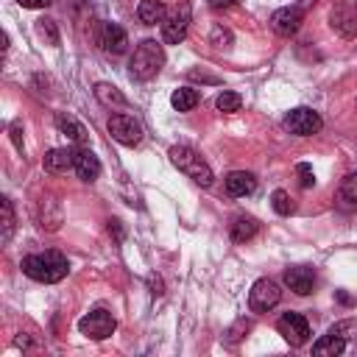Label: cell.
<instances>
[{
  "label": "cell",
  "mask_w": 357,
  "mask_h": 357,
  "mask_svg": "<svg viewBox=\"0 0 357 357\" xmlns=\"http://www.w3.org/2000/svg\"><path fill=\"white\" fill-rule=\"evenodd\" d=\"M187 28H190V6L181 3L173 14L165 17V22H162V39L167 45H178V42H184Z\"/></svg>",
  "instance_id": "obj_9"
},
{
  "label": "cell",
  "mask_w": 357,
  "mask_h": 357,
  "mask_svg": "<svg viewBox=\"0 0 357 357\" xmlns=\"http://www.w3.org/2000/svg\"><path fill=\"white\" fill-rule=\"evenodd\" d=\"M20 268L28 279L42 282V284H53V282H61L67 276L70 262L59 251H39V254H28Z\"/></svg>",
  "instance_id": "obj_1"
},
{
  "label": "cell",
  "mask_w": 357,
  "mask_h": 357,
  "mask_svg": "<svg viewBox=\"0 0 357 357\" xmlns=\"http://www.w3.org/2000/svg\"><path fill=\"white\" fill-rule=\"evenodd\" d=\"M36 31H39V36H47L50 45H59V31H56L53 20H36Z\"/></svg>",
  "instance_id": "obj_29"
},
{
  "label": "cell",
  "mask_w": 357,
  "mask_h": 357,
  "mask_svg": "<svg viewBox=\"0 0 357 357\" xmlns=\"http://www.w3.org/2000/svg\"><path fill=\"white\" fill-rule=\"evenodd\" d=\"M198 100H201V95H198V89H192V86H178V89L170 95V103H173L176 112H190V109L198 106Z\"/></svg>",
  "instance_id": "obj_23"
},
{
  "label": "cell",
  "mask_w": 357,
  "mask_h": 357,
  "mask_svg": "<svg viewBox=\"0 0 357 357\" xmlns=\"http://www.w3.org/2000/svg\"><path fill=\"white\" fill-rule=\"evenodd\" d=\"M206 3H209L212 11H226V8H231L237 0H206Z\"/></svg>",
  "instance_id": "obj_30"
},
{
  "label": "cell",
  "mask_w": 357,
  "mask_h": 357,
  "mask_svg": "<svg viewBox=\"0 0 357 357\" xmlns=\"http://www.w3.org/2000/svg\"><path fill=\"white\" fill-rule=\"evenodd\" d=\"M95 98H98L103 106H109V109H126V106H128L126 95H123L114 84H106V81L95 84Z\"/></svg>",
  "instance_id": "obj_21"
},
{
  "label": "cell",
  "mask_w": 357,
  "mask_h": 357,
  "mask_svg": "<svg viewBox=\"0 0 357 357\" xmlns=\"http://www.w3.org/2000/svg\"><path fill=\"white\" fill-rule=\"evenodd\" d=\"M284 284H287L296 296H310L312 287H315V273H312V268H307V265H293V268L284 271Z\"/></svg>",
  "instance_id": "obj_12"
},
{
  "label": "cell",
  "mask_w": 357,
  "mask_h": 357,
  "mask_svg": "<svg viewBox=\"0 0 357 357\" xmlns=\"http://www.w3.org/2000/svg\"><path fill=\"white\" fill-rule=\"evenodd\" d=\"M73 170L78 173L81 181H95V178L100 176V162H98V156H95L89 148H78V151H75V165H73Z\"/></svg>",
  "instance_id": "obj_16"
},
{
  "label": "cell",
  "mask_w": 357,
  "mask_h": 357,
  "mask_svg": "<svg viewBox=\"0 0 357 357\" xmlns=\"http://www.w3.org/2000/svg\"><path fill=\"white\" fill-rule=\"evenodd\" d=\"M343 349H346V335H343V326H340V324L332 326L326 335H321V337L312 343V354H321V357H324V354H332V357H335V354H340Z\"/></svg>",
  "instance_id": "obj_15"
},
{
  "label": "cell",
  "mask_w": 357,
  "mask_h": 357,
  "mask_svg": "<svg viewBox=\"0 0 357 357\" xmlns=\"http://www.w3.org/2000/svg\"><path fill=\"white\" fill-rule=\"evenodd\" d=\"M167 156H170L173 167H178L187 178H192V181L201 184V187H212L215 173H212V167L206 165V159H204L198 151H192L190 145H173V148L167 151Z\"/></svg>",
  "instance_id": "obj_3"
},
{
  "label": "cell",
  "mask_w": 357,
  "mask_h": 357,
  "mask_svg": "<svg viewBox=\"0 0 357 357\" xmlns=\"http://www.w3.org/2000/svg\"><path fill=\"white\" fill-rule=\"evenodd\" d=\"M151 287H153V290H151L153 296H162V282H159V279H153V276H151Z\"/></svg>",
  "instance_id": "obj_34"
},
{
  "label": "cell",
  "mask_w": 357,
  "mask_h": 357,
  "mask_svg": "<svg viewBox=\"0 0 357 357\" xmlns=\"http://www.w3.org/2000/svg\"><path fill=\"white\" fill-rule=\"evenodd\" d=\"M337 209L343 212H354L357 209V173H349L340 178V187H337Z\"/></svg>",
  "instance_id": "obj_17"
},
{
  "label": "cell",
  "mask_w": 357,
  "mask_h": 357,
  "mask_svg": "<svg viewBox=\"0 0 357 357\" xmlns=\"http://www.w3.org/2000/svg\"><path fill=\"white\" fill-rule=\"evenodd\" d=\"M329 25L343 36V39H351L357 33V8L351 6H335L329 11Z\"/></svg>",
  "instance_id": "obj_13"
},
{
  "label": "cell",
  "mask_w": 357,
  "mask_h": 357,
  "mask_svg": "<svg viewBox=\"0 0 357 357\" xmlns=\"http://www.w3.org/2000/svg\"><path fill=\"white\" fill-rule=\"evenodd\" d=\"M109 231H114V237H117V243L123 240V229H120V220H109Z\"/></svg>",
  "instance_id": "obj_33"
},
{
  "label": "cell",
  "mask_w": 357,
  "mask_h": 357,
  "mask_svg": "<svg viewBox=\"0 0 357 357\" xmlns=\"http://www.w3.org/2000/svg\"><path fill=\"white\" fill-rule=\"evenodd\" d=\"M276 329H279V335H282L290 346H296V349L310 340V324H307V318H304L301 312H284V315L276 321Z\"/></svg>",
  "instance_id": "obj_8"
},
{
  "label": "cell",
  "mask_w": 357,
  "mask_h": 357,
  "mask_svg": "<svg viewBox=\"0 0 357 357\" xmlns=\"http://www.w3.org/2000/svg\"><path fill=\"white\" fill-rule=\"evenodd\" d=\"M223 190H226V195H231V198H243V195H251V192L257 190V178H254V173H248V170H231V173L223 178Z\"/></svg>",
  "instance_id": "obj_14"
},
{
  "label": "cell",
  "mask_w": 357,
  "mask_h": 357,
  "mask_svg": "<svg viewBox=\"0 0 357 357\" xmlns=\"http://www.w3.org/2000/svg\"><path fill=\"white\" fill-rule=\"evenodd\" d=\"M0 209H3V234H0V243H11L14 237V206H11V198H0Z\"/></svg>",
  "instance_id": "obj_24"
},
{
  "label": "cell",
  "mask_w": 357,
  "mask_h": 357,
  "mask_svg": "<svg viewBox=\"0 0 357 357\" xmlns=\"http://www.w3.org/2000/svg\"><path fill=\"white\" fill-rule=\"evenodd\" d=\"M78 329H81L86 337H92V340H103V337H109V335L117 329V321H114V315L106 312V310H92V312H86V315L78 321Z\"/></svg>",
  "instance_id": "obj_7"
},
{
  "label": "cell",
  "mask_w": 357,
  "mask_h": 357,
  "mask_svg": "<svg viewBox=\"0 0 357 357\" xmlns=\"http://www.w3.org/2000/svg\"><path fill=\"white\" fill-rule=\"evenodd\" d=\"M318 0H298V8H310V6H315Z\"/></svg>",
  "instance_id": "obj_35"
},
{
  "label": "cell",
  "mask_w": 357,
  "mask_h": 357,
  "mask_svg": "<svg viewBox=\"0 0 357 357\" xmlns=\"http://www.w3.org/2000/svg\"><path fill=\"white\" fill-rule=\"evenodd\" d=\"M296 176H298V187H301V190L315 187V173H312V167H310L307 162H298V165H296Z\"/></svg>",
  "instance_id": "obj_28"
},
{
  "label": "cell",
  "mask_w": 357,
  "mask_h": 357,
  "mask_svg": "<svg viewBox=\"0 0 357 357\" xmlns=\"http://www.w3.org/2000/svg\"><path fill=\"white\" fill-rule=\"evenodd\" d=\"M98 45H100L106 53L120 56V53H126V47H128V36H126V31H123L117 22H103V25H100V33H98Z\"/></svg>",
  "instance_id": "obj_11"
},
{
  "label": "cell",
  "mask_w": 357,
  "mask_h": 357,
  "mask_svg": "<svg viewBox=\"0 0 357 357\" xmlns=\"http://www.w3.org/2000/svg\"><path fill=\"white\" fill-rule=\"evenodd\" d=\"M137 17L142 25H156V22H165L167 17V6L162 0H142L137 6Z\"/></svg>",
  "instance_id": "obj_20"
},
{
  "label": "cell",
  "mask_w": 357,
  "mask_h": 357,
  "mask_svg": "<svg viewBox=\"0 0 357 357\" xmlns=\"http://www.w3.org/2000/svg\"><path fill=\"white\" fill-rule=\"evenodd\" d=\"M22 126L20 123H11V139H14V145H17V151H22Z\"/></svg>",
  "instance_id": "obj_31"
},
{
  "label": "cell",
  "mask_w": 357,
  "mask_h": 357,
  "mask_svg": "<svg viewBox=\"0 0 357 357\" xmlns=\"http://www.w3.org/2000/svg\"><path fill=\"white\" fill-rule=\"evenodd\" d=\"M209 42H212L215 47H229V45H231V31L223 28L220 22H215V25H212V33H209Z\"/></svg>",
  "instance_id": "obj_27"
},
{
  "label": "cell",
  "mask_w": 357,
  "mask_h": 357,
  "mask_svg": "<svg viewBox=\"0 0 357 357\" xmlns=\"http://www.w3.org/2000/svg\"><path fill=\"white\" fill-rule=\"evenodd\" d=\"M165 64V47L156 39H142L134 47V56L128 61V73L134 81H151Z\"/></svg>",
  "instance_id": "obj_2"
},
{
  "label": "cell",
  "mask_w": 357,
  "mask_h": 357,
  "mask_svg": "<svg viewBox=\"0 0 357 357\" xmlns=\"http://www.w3.org/2000/svg\"><path fill=\"white\" fill-rule=\"evenodd\" d=\"M279 298H282V290H279V284L273 279H257L251 284V290H248L251 312H268V310H273L279 304Z\"/></svg>",
  "instance_id": "obj_6"
},
{
  "label": "cell",
  "mask_w": 357,
  "mask_h": 357,
  "mask_svg": "<svg viewBox=\"0 0 357 357\" xmlns=\"http://www.w3.org/2000/svg\"><path fill=\"white\" fill-rule=\"evenodd\" d=\"M106 128H109V134H112V139H117L120 145H139V139H142V126H139V120H134L131 114H126V112H117V114H112L109 117V123H106Z\"/></svg>",
  "instance_id": "obj_5"
},
{
  "label": "cell",
  "mask_w": 357,
  "mask_h": 357,
  "mask_svg": "<svg viewBox=\"0 0 357 357\" xmlns=\"http://www.w3.org/2000/svg\"><path fill=\"white\" fill-rule=\"evenodd\" d=\"M301 20H304V14L298 6H284V8H276L271 14V28L279 36H293L301 28Z\"/></svg>",
  "instance_id": "obj_10"
},
{
  "label": "cell",
  "mask_w": 357,
  "mask_h": 357,
  "mask_svg": "<svg viewBox=\"0 0 357 357\" xmlns=\"http://www.w3.org/2000/svg\"><path fill=\"white\" fill-rule=\"evenodd\" d=\"M22 8H47L50 0H17Z\"/></svg>",
  "instance_id": "obj_32"
},
{
  "label": "cell",
  "mask_w": 357,
  "mask_h": 357,
  "mask_svg": "<svg viewBox=\"0 0 357 357\" xmlns=\"http://www.w3.org/2000/svg\"><path fill=\"white\" fill-rule=\"evenodd\" d=\"M56 128L64 134V137H70L75 145H81L84 139H86V131H84V126L73 117V114H67V112H59L56 114Z\"/></svg>",
  "instance_id": "obj_22"
},
{
  "label": "cell",
  "mask_w": 357,
  "mask_h": 357,
  "mask_svg": "<svg viewBox=\"0 0 357 357\" xmlns=\"http://www.w3.org/2000/svg\"><path fill=\"white\" fill-rule=\"evenodd\" d=\"M42 165H45V170H50V173H61V170H67V167L75 165V148H50V151L45 153Z\"/></svg>",
  "instance_id": "obj_18"
},
{
  "label": "cell",
  "mask_w": 357,
  "mask_h": 357,
  "mask_svg": "<svg viewBox=\"0 0 357 357\" xmlns=\"http://www.w3.org/2000/svg\"><path fill=\"white\" fill-rule=\"evenodd\" d=\"M215 106H218V112H226V114H231V112H237V109L243 106V98H240L237 92H231V89H223V92L218 95Z\"/></svg>",
  "instance_id": "obj_25"
},
{
  "label": "cell",
  "mask_w": 357,
  "mask_h": 357,
  "mask_svg": "<svg viewBox=\"0 0 357 357\" xmlns=\"http://www.w3.org/2000/svg\"><path fill=\"white\" fill-rule=\"evenodd\" d=\"M259 231V220L257 218H251V215H237L234 220H231V240L234 243H248L254 234Z\"/></svg>",
  "instance_id": "obj_19"
},
{
  "label": "cell",
  "mask_w": 357,
  "mask_h": 357,
  "mask_svg": "<svg viewBox=\"0 0 357 357\" xmlns=\"http://www.w3.org/2000/svg\"><path fill=\"white\" fill-rule=\"evenodd\" d=\"M321 126H324L321 114L312 112V109H307V106L290 109V112L284 114V128H287L290 134H296V137H312V134L321 131Z\"/></svg>",
  "instance_id": "obj_4"
},
{
  "label": "cell",
  "mask_w": 357,
  "mask_h": 357,
  "mask_svg": "<svg viewBox=\"0 0 357 357\" xmlns=\"http://www.w3.org/2000/svg\"><path fill=\"white\" fill-rule=\"evenodd\" d=\"M271 204H273V209H276L279 215H293V212H296V204H293L290 192H284V190H273Z\"/></svg>",
  "instance_id": "obj_26"
}]
</instances>
